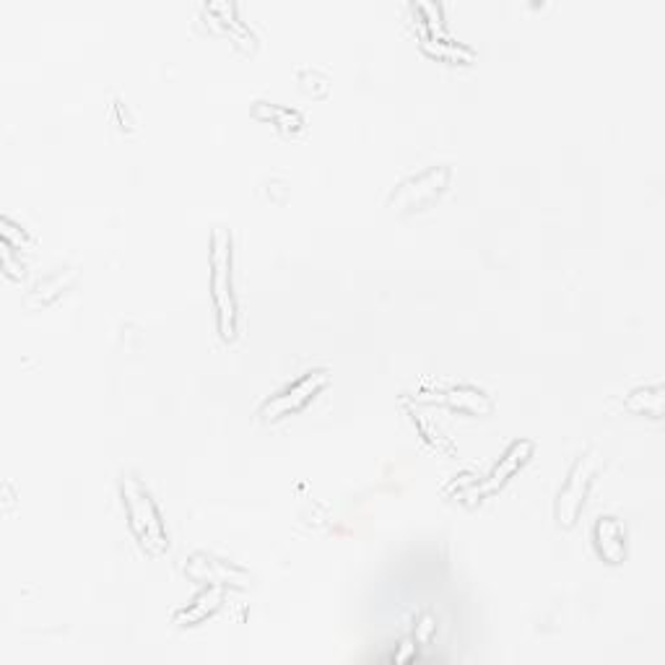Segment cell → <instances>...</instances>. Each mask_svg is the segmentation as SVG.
I'll use <instances>...</instances> for the list:
<instances>
[{
    "label": "cell",
    "mask_w": 665,
    "mask_h": 665,
    "mask_svg": "<svg viewBox=\"0 0 665 665\" xmlns=\"http://www.w3.org/2000/svg\"><path fill=\"white\" fill-rule=\"evenodd\" d=\"M593 543L603 562L622 564L626 559V531L614 515H601L595 520Z\"/></svg>",
    "instance_id": "cell-6"
},
{
    "label": "cell",
    "mask_w": 665,
    "mask_h": 665,
    "mask_svg": "<svg viewBox=\"0 0 665 665\" xmlns=\"http://www.w3.org/2000/svg\"><path fill=\"white\" fill-rule=\"evenodd\" d=\"M187 574L195 577L198 582H211V585H224V582H237V585H245V572L232 566L224 559L208 556V554H193L191 562H187Z\"/></svg>",
    "instance_id": "cell-7"
},
{
    "label": "cell",
    "mask_w": 665,
    "mask_h": 665,
    "mask_svg": "<svg viewBox=\"0 0 665 665\" xmlns=\"http://www.w3.org/2000/svg\"><path fill=\"white\" fill-rule=\"evenodd\" d=\"M328 382H330L328 369H309L305 377H299V380L289 385V388L276 392L274 398H268L260 408V416L266 421H276V419H282V416L299 411V408H305L309 400L317 396V392H320L323 388H328Z\"/></svg>",
    "instance_id": "cell-5"
},
{
    "label": "cell",
    "mask_w": 665,
    "mask_h": 665,
    "mask_svg": "<svg viewBox=\"0 0 665 665\" xmlns=\"http://www.w3.org/2000/svg\"><path fill=\"white\" fill-rule=\"evenodd\" d=\"M601 471V458L595 452H585L574 460L570 475H566L562 489H559L556 497V523L562 528H572L577 523L582 504H585L587 491H591L595 473Z\"/></svg>",
    "instance_id": "cell-3"
},
{
    "label": "cell",
    "mask_w": 665,
    "mask_h": 665,
    "mask_svg": "<svg viewBox=\"0 0 665 665\" xmlns=\"http://www.w3.org/2000/svg\"><path fill=\"white\" fill-rule=\"evenodd\" d=\"M218 603H222V587L218 585H211L208 591H203L198 598H195L191 606H187L183 614H177V618L180 616H185L187 622L191 624H195V622H203V618H206L211 611H214Z\"/></svg>",
    "instance_id": "cell-10"
},
{
    "label": "cell",
    "mask_w": 665,
    "mask_h": 665,
    "mask_svg": "<svg viewBox=\"0 0 665 665\" xmlns=\"http://www.w3.org/2000/svg\"><path fill=\"white\" fill-rule=\"evenodd\" d=\"M626 408L634 413H649L655 419L663 416V388L661 385H653V388H637L630 392L626 398Z\"/></svg>",
    "instance_id": "cell-9"
},
{
    "label": "cell",
    "mask_w": 665,
    "mask_h": 665,
    "mask_svg": "<svg viewBox=\"0 0 665 665\" xmlns=\"http://www.w3.org/2000/svg\"><path fill=\"white\" fill-rule=\"evenodd\" d=\"M450 166H432V170L421 172V175L408 177L406 183L398 185V191L392 193L390 206H396L400 211H416V208H427L440 198V195L448 191L450 185Z\"/></svg>",
    "instance_id": "cell-4"
},
{
    "label": "cell",
    "mask_w": 665,
    "mask_h": 665,
    "mask_svg": "<svg viewBox=\"0 0 665 665\" xmlns=\"http://www.w3.org/2000/svg\"><path fill=\"white\" fill-rule=\"evenodd\" d=\"M533 456V442H528V440H518V442H512L510 444V450L504 452V458L499 460V463L494 466V471H491L489 475H487V489H497V487H502L504 481L510 479L512 473L518 471L520 466L525 463L528 458Z\"/></svg>",
    "instance_id": "cell-8"
},
{
    "label": "cell",
    "mask_w": 665,
    "mask_h": 665,
    "mask_svg": "<svg viewBox=\"0 0 665 665\" xmlns=\"http://www.w3.org/2000/svg\"><path fill=\"white\" fill-rule=\"evenodd\" d=\"M120 491H123L127 525H131L139 546L151 556H162L170 549V535H166L162 512H158L151 491L133 473H123Z\"/></svg>",
    "instance_id": "cell-1"
},
{
    "label": "cell",
    "mask_w": 665,
    "mask_h": 665,
    "mask_svg": "<svg viewBox=\"0 0 665 665\" xmlns=\"http://www.w3.org/2000/svg\"><path fill=\"white\" fill-rule=\"evenodd\" d=\"M211 297L216 307L218 336L224 344H232L237 338V297L232 282V234L222 226L211 234Z\"/></svg>",
    "instance_id": "cell-2"
}]
</instances>
